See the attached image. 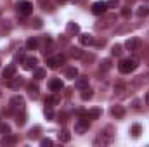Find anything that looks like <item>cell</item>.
I'll return each mask as SVG.
<instances>
[{
  "label": "cell",
  "mask_w": 149,
  "mask_h": 147,
  "mask_svg": "<svg viewBox=\"0 0 149 147\" xmlns=\"http://www.w3.org/2000/svg\"><path fill=\"white\" fill-rule=\"evenodd\" d=\"M114 140V133H113V126H106L104 130L99 132L97 139L94 140V146H109Z\"/></svg>",
  "instance_id": "cell-1"
},
{
  "label": "cell",
  "mask_w": 149,
  "mask_h": 147,
  "mask_svg": "<svg viewBox=\"0 0 149 147\" xmlns=\"http://www.w3.org/2000/svg\"><path fill=\"white\" fill-rule=\"evenodd\" d=\"M137 68H139V59H137V57H127V59H121L120 64H118L120 73H123V74L132 73V71H135Z\"/></svg>",
  "instance_id": "cell-2"
},
{
  "label": "cell",
  "mask_w": 149,
  "mask_h": 147,
  "mask_svg": "<svg viewBox=\"0 0 149 147\" xmlns=\"http://www.w3.org/2000/svg\"><path fill=\"white\" fill-rule=\"evenodd\" d=\"M64 62H66V55H63V54H59V55H49L47 57V68H50V69H57Z\"/></svg>",
  "instance_id": "cell-3"
},
{
  "label": "cell",
  "mask_w": 149,
  "mask_h": 147,
  "mask_svg": "<svg viewBox=\"0 0 149 147\" xmlns=\"http://www.w3.org/2000/svg\"><path fill=\"white\" fill-rule=\"evenodd\" d=\"M16 9H17V12H19L21 16H30V14L33 12V5H31V2H28V0H19V2L16 3Z\"/></svg>",
  "instance_id": "cell-4"
},
{
  "label": "cell",
  "mask_w": 149,
  "mask_h": 147,
  "mask_svg": "<svg viewBox=\"0 0 149 147\" xmlns=\"http://www.w3.org/2000/svg\"><path fill=\"white\" fill-rule=\"evenodd\" d=\"M24 109H26V107H24V97L14 95V97L10 99V111H14V112H23Z\"/></svg>",
  "instance_id": "cell-5"
},
{
  "label": "cell",
  "mask_w": 149,
  "mask_h": 147,
  "mask_svg": "<svg viewBox=\"0 0 149 147\" xmlns=\"http://www.w3.org/2000/svg\"><path fill=\"white\" fill-rule=\"evenodd\" d=\"M88 128H90V119H87V118L80 116V119L74 123V132H76V133H80V135H83L85 132H88Z\"/></svg>",
  "instance_id": "cell-6"
},
{
  "label": "cell",
  "mask_w": 149,
  "mask_h": 147,
  "mask_svg": "<svg viewBox=\"0 0 149 147\" xmlns=\"http://www.w3.org/2000/svg\"><path fill=\"white\" fill-rule=\"evenodd\" d=\"M90 10H92L94 16H104L106 10H108V2H102V0L101 2H95V3H92Z\"/></svg>",
  "instance_id": "cell-7"
},
{
  "label": "cell",
  "mask_w": 149,
  "mask_h": 147,
  "mask_svg": "<svg viewBox=\"0 0 149 147\" xmlns=\"http://www.w3.org/2000/svg\"><path fill=\"white\" fill-rule=\"evenodd\" d=\"M76 114L78 116H83V118H87V119H97L101 114H102V111L101 109H88V111H76Z\"/></svg>",
  "instance_id": "cell-8"
},
{
  "label": "cell",
  "mask_w": 149,
  "mask_h": 147,
  "mask_svg": "<svg viewBox=\"0 0 149 147\" xmlns=\"http://www.w3.org/2000/svg\"><path fill=\"white\" fill-rule=\"evenodd\" d=\"M141 45H142V42H141V38H137V37L128 38L127 43H125V47H127L130 52H139V50H141Z\"/></svg>",
  "instance_id": "cell-9"
},
{
  "label": "cell",
  "mask_w": 149,
  "mask_h": 147,
  "mask_svg": "<svg viewBox=\"0 0 149 147\" xmlns=\"http://www.w3.org/2000/svg\"><path fill=\"white\" fill-rule=\"evenodd\" d=\"M38 64V59L35 55H30V57H24L23 59V68L26 69V71H33L35 68H37Z\"/></svg>",
  "instance_id": "cell-10"
},
{
  "label": "cell",
  "mask_w": 149,
  "mask_h": 147,
  "mask_svg": "<svg viewBox=\"0 0 149 147\" xmlns=\"http://www.w3.org/2000/svg\"><path fill=\"white\" fill-rule=\"evenodd\" d=\"M49 88H50L52 92H61V90L64 88V83H63L61 78H52V80L49 81Z\"/></svg>",
  "instance_id": "cell-11"
},
{
  "label": "cell",
  "mask_w": 149,
  "mask_h": 147,
  "mask_svg": "<svg viewBox=\"0 0 149 147\" xmlns=\"http://www.w3.org/2000/svg\"><path fill=\"white\" fill-rule=\"evenodd\" d=\"M59 101H61V94H59V92H54L52 95H49V97L45 99V107H54Z\"/></svg>",
  "instance_id": "cell-12"
},
{
  "label": "cell",
  "mask_w": 149,
  "mask_h": 147,
  "mask_svg": "<svg viewBox=\"0 0 149 147\" xmlns=\"http://www.w3.org/2000/svg\"><path fill=\"white\" fill-rule=\"evenodd\" d=\"M14 76H16V64L5 66V69H3V73H2V78L7 81V80H10V78H14Z\"/></svg>",
  "instance_id": "cell-13"
},
{
  "label": "cell",
  "mask_w": 149,
  "mask_h": 147,
  "mask_svg": "<svg viewBox=\"0 0 149 147\" xmlns=\"http://www.w3.org/2000/svg\"><path fill=\"white\" fill-rule=\"evenodd\" d=\"M54 49H56V43H54V40L47 37V38H45V45H43V50H42V52H43L45 55H50V54L54 52Z\"/></svg>",
  "instance_id": "cell-14"
},
{
  "label": "cell",
  "mask_w": 149,
  "mask_h": 147,
  "mask_svg": "<svg viewBox=\"0 0 149 147\" xmlns=\"http://www.w3.org/2000/svg\"><path fill=\"white\" fill-rule=\"evenodd\" d=\"M111 114L116 118V119H121L123 116H125V107L121 106V104H114L111 107Z\"/></svg>",
  "instance_id": "cell-15"
},
{
  "label": "cell",
  "mask_w": 149,
  "mask_h": 147,
  "mask_svg": "<svg viewBox=\"0 0 149 147\" xmlns=\"http://www.w3.org/2000/svg\"><path fill=\"white\" fill-rule=\"evenodd\" d=\"M21 85H24L23 76H14V78L7 80V87H10V88H19Z\"/></svg>",
  "instance_id": "cell-16"
},
{
  "label": "cell",
  "mask_w": 149,
  "mask_h": 147,
  "mask_svg": "<svg viewBox=\"0 0 149 147\" xmlns=\"http://www.w3.org/2000/svg\"><path fill=\"white\" fill-rule=\"evenodd\" d=\"M26 90H28V95H30L31 99H38V92H40V90H38L37 83H33V81H31V83H26Z\"/></svg>",
  "instance_id": "cell-17"
},
{
  "label": "cell",
  "mask_w": 149,
  "mask_h": 147,
  "mask_svg": "<svg viewBox=\"0 0 149 147\" xmlns=\"http://www.w3.org/2000/svg\"><path fill=\"white\" fill-rule=\"evenodd\" d=\"M80 43L81 45H94L95 43V38H94V35H90V33H81L80 35Z\"/></svg>",
  "instance_id": "cell-18"
},
{
  "label": "cell",
  "mask_w": 149,
  "mask_h": 147,
  "mask_svg": "<svg viewBox=\"0 0 149 147\" xmlns=\"http://www.w3.org/2000/svg\"><path fill=\"white\" fill-rule=\"evenodd\" d=\"M16 142H17V139H16L14 135H10V133L3 135V137L0 139V146H12V144H16Z\"/></svg>",
  "instance_id": "cell-19"
},
{
  "label": "cell",
  "mask_w": 149,
  "mask_h": 147,
  "mask_svg": "<svg viewBox=\"0 0 149 147\" xmlns=\"http://www.w3.org/2000/svg\"><path fill=\"white\" fill-rule=\"evenodd\" d=\"M74 87H76L78 90H83V88H87V87H88V78H87V76H80V78L76 80Z\"/></svg>",
  "instance_id": "cell-20"
},
{
  "label": "cell",
  "mask_w": 149,
  "mask_h": 147,
  "mask_svg": "<svg viewBox=\"0 0 149 147\" xmlns=\"http://www.w3.org/2000/svg\"><path fill=\"white\" fill-rule=\"evenodd\" d=\"M38 3H40V7H42L43 10H49V12L54 10V3H52V0H38Z\"/></svg>",
  "instance_id": "cell-21"
},
{
  "label": "cell",
  "mask_w": 149,
  "mask_h": 147,
  "mask_svg": "<svg viewBox=\"0 0 149 147\" xmlns=\"http://www.w3.org/2000/svg\"><path fill=\"white\" fill-rule=\"evenodd\" d=\"M66 31H68V35H78V33H80V26H78L76 23H68Z\"/></svg>",
  "instance_id": "cell-22"
},
{
  "label": "cell",
  "mask_w": 149,
  "mask_h": 147,
  "mask_svg": "<svg viewBox=\"0 0 149 147\" xmlns=\"http://www.w3.org/2000/svg\"><path fill=\"white\" fill-rule=\"evenodd\" d=\"M144 83H149V73L141 74V76H137V78L134 80V85H135V87H139V85H144Z\"/></svg>",
  "instance_id": "cell-23"
},
{
  "label": "cell",
  "mask_w": 149,
  "mask_h": 147,
  "mask_svg": "<svg viewBox=\"0 0 149 147\" xmlns=\"http://www.w3.org/2000/svg\"><path fill=\"white\" fill-rule=\"evenodd\" d=\"M92 97H94V90L90 87H87V88L81 90V101H90Z\"/></svg>",
  "instance_id": "cell-24"
},
{
  "label": "cell",
  "mask_w": 149,
  "mask_h": 147,
  "mask_svg": "<svg viewBox=\"0 0 149 147\" xmlns=\"http://www.w3.org/2000/svg\"><path fill=\"white\" fill-rule=\"evenodd\" d=\"M141 132H142V126H141L139 123H135V125H132V128H130V133H132V137H134V139H139V135H141Z\"/></svg>",
  "instance_id": "cell-25"
},
{
  "label": "cell",
  "mask_w": 149,
  "mask_h": 147,
  "mask_svg": "<svg viewBox=\"0 0 149 147\" xmlns=\"http://www.w3.org/2000/svg\"><path fill=\"white\" fill-rule=\"evenodd\" d=\"M113 21H116V16H108V17H106L104 21H101L97 26H99V28H108V26H111Z\"/></svg>",
  "instance_id": "cell-26"
},
{
  "label": "cell",
  "mask_w": 149,
  "mask_h": 147,
  "mask_svg": "<svg viewBox=\"0 0 149 147\" xmlns=\"http://www.w3.org/2000/svg\"><path fill=\"white\" fill-rule=\"evenodd\" d=\"M26 49L28 50H37L38 49V38H30L26 42Z\"/></svg>",
  "instance_id": "cell-27"
},
{
  "label": "cell",
  "mask_w": 149,
  "mask_h": 147,
  "mask_svg": "<svg viewBox=\"0 0 149 147\" xmlns=\"http://www.w3.org/2000/svg\"><path fill=\"white\" fill-rule=\"evenodd\" d=\"M40 132H42V128H40V126L31 128V130L28 132V139H38V137H40Z\"/></svg>",
  "instance_id": "cell-28"
},
{
  "label": "cell",
  "mask_w": 149,
  "mask_h": 147,
  "mask_svg": "<svg viewBox=\"0 0 149 147\" xmlns=\"http://www.w3.org/2000/svg\"><path fill=\"white\" fill-rule=\"evenodd\" d=\"M66 78H70V80L78 78V69H76V68H68V69H66Z\"/></svg>",
  "instance_id": "cell-29"
},
{
  "label": "cell",
  "mask_w": 149,
  "mask_h": 147,
  "mask_svg": "<svg viewBox=\"0 0 149 147\" xmlns=\"http://www.w3.org/2000/svg\"><path fill=\"white\" fill-rule=\"evenodd\" d=\"M59 140H61V142H70V140H71L70 132H68V130H63V132L59 133Z\"/></svg>",
  "instance_id": "cell-30"
},
{
  "label": "cell",
  "mask_w": 149,
  "mask_h": 147,
  "mask_svg": "<svg viewBox=\"0 0 149 147\" xmlns=\"http://www.w3.org/2000/svg\"><path fill=\"white\" fill-rule=\"evenodd\" d=\"M148 14H149L148 5H141V7L137 9V16H139V17H144V16H148Z\"/></svg>",
  "instance_id": "cell-31"
},
{
  "label": "cell",
  "mask_w": 149,
  "mask_h": 147,
  "mask_svg": "<svg viewBox=\"0 0 149 147\" xmlns=\"http://www.w3.org/2000/svg\"><path fill=\"white\" fill-rule=\"evenodd\" d=\"M16 123H17V125H19V126H23V125H24V123H26V112H24V111H23V112H21V114H19V112H17V119H16Z\"/></svg>",
  "instance_id": "cell-32"
},
{
  "label": "cell",
  "mask_w": 149,
  "mask_h": 147,
  "mask_svg": "<svg viewBox=\"0 0 149 147\" xmlns=\"http://www.w3.org/2000/svg\"><path fill=\"white\" fill-rule=\"evenodd\" d=\"M45 74H47V71H45V69H35L33 78H35V80H42V78H45Z\"/></svg>",
  "instance_id": "cell-33"
},
{
  "label": "cell",
  "mask_w": 149,
  "mask_h": 147,
  "mask_svg": "<svg viewBox=\"0 0 149 147\" xmlns=\"http://www.w3.org/2000/svg\"><path fill=\"white\" fill-rule=\"evenodd\" d=\"M14 59H16V61H19V62H23V59H24V50H23V49H19V50L16 52Z\"/></svg>",
  "instance_id": "cell-34"
},
{
  "label": "cell",
  "mask_w": 149,
  "mask_h": 147,
  "mask_svg": "<svg viewBox=\"0 0 149 147\" xmlns=\"http://www.w3.org/2000/svg\"><path fill=\"white\" fill-rule=\"evenodd\" d=\"M57 121L64 125V123L68 121V114H66V112H59V114H57Z\"/></svg>",
  "instance_id": "cell-35"
},
{
  "label": "cell",
  "mask_w": 149,
  "mask_h": 147,
  "mask_svg": "<svg viewBox=\"0 0 149 147\" xmlns=\"http://www.w3.org/2000/svg\"><path fill=\"white\" fill-rule=\"evenodd\" d=\"M121 52H123V47L121 45H114L113 47V55H121Z\"/></svg>",
  "instance_id": "cell-36"
},
{
  "label": "cell",
  "mask_w": 149,
  "mask_h": 147,
  "mask_svg": "<svg viewBox=\"0 0 149 147\" xmlns=\"http://www.w3.org/2000/svg\"><path fill=\"white\" fill-rule=\"evenodd\" d=\"M0 133H2V135L10 133V126H9V125H0Z\"/></svg>",
  "instance_id": "cell-37"
},
{
  "label": "cell",
  "mask_w": 149,
  "mask_h": 147,
  "mask_svg": "<svg viewBox=\"0 0 149 147\" xmlns=\"http://www.w3.org/2000/svg\"><path fill=\"white\" fill-rule=\"evenodd\" d=\"M109 68H111V61H109V59H104V61H102V64H101V69H104V71H106V69H109Z\"/></svg>",
  "instance_id": "cell-38"
},
{
  "label": "cell",
  "mask_w": 149,
  "mask_h": 147,
  "mask_svg": "<svg viewBox=\"0 0 149 147\" xmlns=\"http://www.w3.org/2000/svg\"><path fill=\"white\" fill-rule=\"evenodd\" d=\"M52 144H54V140H50V139H42V140H40V146H42V147L52 146Z\"/></svg>",
  "instance_id": "cell-39"
},
{
  "label": "cell",
  "mask_w": 149,
  "mask_h": 147,
  "mask_svg": "<svg viewBox=\"0 0 149 147\" xmlns=\"http://www.w3.org/2000/svg\"><path fill=\"white\" fill-rule=\"evenodd\" d=\"M45 116H47V119H54V111H52V107H45Z\"/></svg>",
  "instance_id": "cell-40"
},
{
  "label": "cell",
  "mask_w": 149,
  "mask_h": 147,
  "mask_svg": "<svg viewBox=\"0 0 149 147\" xmlns=\"http://www.w3.org/2000/svg\"><path fill=\"white\" fill-rule=\"evenodd\" d=\"M70 54H71L73 57H81V55H83V52H81L80 49H71V52H70Z\"/></svg>",
  "instance_id": "cell-41"
},
{
  "label": "cell",
  "mask_w": 149,
  "mask_h": 147,
  "mask_svg": "<svg viewBox=\"0 0 149 147\" xmlns=\"http://www.w3.org/2000/svg\"><path fill=\"white\" fill-rule=\"evenodd\" d=\"M132 107H134L135 111H141V101H139V99H135V101L132 102Z\"/></svg>",
  "instance_id": "cell-42"
},
{
  "label": "cell",
  "mask_w": 149,
  "mask_h": 147,
  "mask_svg": "<svg viewBox=\"0 0 149 147\" xmlns=\"http://www.w3.org/2000/svg\"><path fill=\"white\" fill-rule=\"evenodd\" d=\"M121 14H123V16H128V14H130V9H128V7H123Z\"/></svg>",
  "instance_id": "cell-43"
},
{
  "label": "cell",
  "mask_w": 149,
  "mask_h": 147,
  "mask_svg": "<svg viewBox=\"0 0 149 147\" xmlns=\"http://www.w3.org/2000/svg\"><path fill=\"white\" fill-rule=\"evenodd\" d=\"M35 28H42V19H35Z\"/></svg>",
  "instance_id": "cell-44"
},
{
  "label": "cell",
  "mask_w": 149,
  "mask_h": 147,
  "mask_svg": "<svg viewBox=\"0 0 149 147\" xmlns=\"http://www.w3.org/2000/svg\"><path fill=\"white\" fill-rule=\"evenodd\" d=\"M144 101H146V106H149V90L146 92V97H144Z\"/></svg>",
  "instance_id": "cell-45"
},
{
  "label": "cell",
  "mask_w": 149,
  "mask_h": 147,
  "mask_svg": "<svg viewBox=\"0 0 149 147\" xmlns=\"http://www.w3.org/2000/svg\"><path fill=\"white\" fill-rule=\"evenodd\" d=\"M128 2H134V0H128Z\"/></svg>",
  "instance_id": "cell-46"
},
{
  "label": "cell",
  "mask_w": 149,
  "mask_h": 147,
  "mask_svg": "<svg viewBox=\"0 0 149 147\" xmlns=\"http://www.w3.org/2000/svg\"><path fill=\"white\" fill-rule=\"evenodd\" d=\"M146 2H149V0H146Z\"/></svg>",
  "instance_id": "cell-47"
}]
</instances>
